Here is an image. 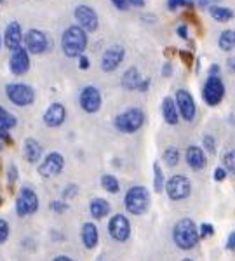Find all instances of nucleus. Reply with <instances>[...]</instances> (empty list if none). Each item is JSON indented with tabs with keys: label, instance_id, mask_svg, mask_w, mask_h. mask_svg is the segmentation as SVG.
Returning <instances> with one entry per match:
<instances>
[{
	"label": "nucleus",
	"instance_id": "1",
	"mask_svg": "<svg viewBox=\"0 0 235 261\" xmlns=\"http://www.w3.org/2000/svg\"><path fill=\"white\" fill-rule=\"evenodd\" d=\"M87 42H89L87 32L82 30L79 24H72L61 35V50L68 58H79L87 49Z\"/></svg>",
	"mask_w": 235,
	"mask_h": 261
},
{
	"label": "nucleus",
	"instance_id": "2",
	"mask_svg": "<svg viewBox=\"0 0 235 261\" xmlns=\"http://www.w3.org/2000/svg\"><path fill=\"white\" fill-rule=\"evenodd\" d=\"M173 241L176 247L181 251H190L199 244L200 235H199V226L195 225L194 220L190 218H183L174 225L173 228Z\"/></svg>",
	"mask_w": 235,
	"mask_h": 261
},
{
	"label": "nucleus",
	"instance_id": "3",
	"mask_svg": "<svg viewBox=\"0 0 235 261\" xmlns=\"http://www.w3.org/2000/svg\"><path fill=\"white\" fill-rule=\"evenodd\" d=\"M124 205H125V211L129 214L143 216V214H146V211L150 209V192L146 190L145 187H141V185L131 187L127 192H125Z\"/></svg>",
	"mask_w": 235,
	"mask_h": 261
},
{
	"label": "nucleus",
	"instance_id": "4",
	"mask_svg": "<svg viewBox=\"0 0 235 261\" xmlns=\"http://www.w3.org/2000/svg\"><path fill=\"white\" fill-rule=\"evenodd\" d=\"M145 112L138 107H133V108H127L125 112L119 113L113 120V125H115L117 130L124 134H133L136 130H140L143 127L145 124Z\"/></svg>",
	"mask_w": 235,
	"mask_h": 261
},
{
	"label": "nucleus",
	"instance_id": "5",
	"mask_svg": "<svg viewBox=\"0 0 235 261\" xmlns=\"http://www.w3.org/2000/svg\"><path fill=\"white\" fill-rule=\"evenodd\" d=\"M6 96L12 105L21 108H27L35 103V89L28 84L11 82L6 86Z\"/></svg>",
	"mask_w": 235,
	"mask_h": 261
},
{
	"label": "nucleus",
	"instance_id": "6",
	"mask_svg": "<svg viewBox=\"0 0 235 261\" xmlns=\"http://www.w3.org/2000/svg\"><path fill=\"white\" fill-rule=\"evenodd\" d=\"M164 192H166L167 197L174 202L185 200L192 195V181L183 174H174L166 181Z\"/></svg>",
	"mask_w": 235,
	"mask_h": 261
},
{
	"label": "nucleus",
	"instance_id": "7",
	"mask_svg": "<svg viewBox=\"0 0 235 261\" xmlns=\"http://www.w3.org/2000/svg\"><path fill=\"white\" fill-rule=\"evenodd\" d=\"M39 207L40 200L35 190H32L30 187H21L18 197H16V213H18V216H32V214L39 211Z\"/></svg>",
	"mask_w": 235,
	"mask_h": 261
},
{
	"label": "nucleus",
	"instance_id": "8",
	"mask_svg": "<svg viewBox=\"0 0 235 261\" xmlns=\"http://www.w3.org/2000/svg\"><path fill=\"white\" fill-rule=\"evenodd\" d=\"M225 98V84L220 77H207L202 86V99L209 107H216Z\"/></svg>",
	"mask_w": 235,
	"mask_h": 261
},
{
	"label": "nucleus",
	"instance_id": "9",
	"mask_svg": "<svg viewBox=\"0 0 235 261\" xmlns=\"http://www.w3.org/2000/svg\"><path fill=\"white\" fill-rule=\"evenodd\" d=\"M65 169V157L60 151H51L47 153L39 164V174L42 178H56Z\"/></svg>",
	"mask_w": 235,
	"mask_h": 261
},
{
	"label": "nucleus",
	"instance_id": "10",
	"mask_svg": "<svg viewBox=\"0 0 235 261\" xmlns=\"http://www.w3.org/2000/svg\"><path fill=\"white\" fill-rule=\"evenodd\" d=\"M23 47L30 54H44L45 50L51 47V40L47 39V35H45L42 30L32 28V30H28L24 33Z\"/></svg>",
	"mask_w": 235,
	"mask_h": 261
},
{
	"label": "nucleus",
	"instance_id": "11",
	"mask_svg": "<svg viewBox=\"0 0 235 261\" xmlns=\"http://www.w3.org/2000/svg\"><path fill=\"white\" fill-rule=\"evenodd\" d=\"M108 233L115 242H127L131 237V223L124 214H113L108 221Z\"/></svg>",
	"mask_w": 235,
	"mask_h": 261
},
{
	"label": "nucleus",
	"instance_id": "12",
	"mask_svg": "<svg viewBox=\"0 0 235 261\" xmlns=\"http://www.w3.org/2000/svg\"><path fill=\"white\" fill-rule=\"evenodd\" d=\"M73 16H75V19H77L79 27H81L82 30H86L87 33H94L96 30H98L99 19H98V14H96V11L92 9V7L81 4V6L75 7Z\"/></svg>",
	"mask_w": 235,
	"mask_h": 261
},
{
	"label": "nucleus",
	"instance_id": "13",
	"mask_svg": "<svg viewBox=\"0 0 235 261\" xmlns=\"http://www.w3.org/2000/svg\"><path fill=\"white\" fill-rule=\"evenodd\" d=\"M101 92L94 86H86L79 94V105L86 113H96L101 108Z\"/></svg>",
	"mask_w": 235,
	"mask_h": 261
},
{
	"label": "nucleus",
	"instance_id": "14",
	"mask_svg": "<svg viewBox=\"0 0 235 261\" xmlns=\"http://www.w3.org/2000/svg\"><path fill=\"white\" fill-rule=\"evenodd\" d=\"M176 107H178L179 117L187 122H192L197 115V107H195V99L192 96V92H188L187 89H178L176 92Z\"/></svg>",
	"mask_w": 235,
	"mask_h": 261
},
{
	"label": "nucleus",
	"instance_id": "15",
	"mask_svg": "<svg viewBox=\"0 0 235 261\" xmlns=\"http://www.w3.org/2000/svg\"><path fill=\"white\" fill-rule=\"evenodd\" d=\"M124 58H125V49L122 45H117V44L110 45L101 56V70L107 71V73L115 71L120 65H122Z\"/></svg>",
	"mask_w": 235,
	"mask_h": 261
},
{
	"label": "nucleus",
	"instance_id": "16",
	"mask_svg": "<svg viewBox=\"0 0 235 261\" xmlns=\"http://www.w3.org/2000/svg\"><path fill=\"white\" fill-rule=\"evenodd\" d=\"M9 70L16 77H21V75L27 73L30 70V53L24 47L12 50L9 58Z\"/></svg>",
	"mask_w": 235,
	"mask_h": 261
},
{
	"label": "nucleus",
	"instance_id": "17",
	"mask_svg": "<svg viewBox=\"0 0 235 261\" xmlns=\"http://www.w3.org/2000/svg\"><path fill=\"white\" fill-rule=\"evenodd\" d=\"M23 39H24V33H23V28L18 21H11L9 24L6 27V32H4V45L11 50H16L19 47H23Z\"/></svg>",
	"mask_w": 235,
	"mask_h": 261
},
{
	"label": "nucleus",
	"instance_id": "18",
	"mask_svg": "<svg viewBox=\"0 0 235 261\" xmlns=\"http://www.w3.org/2000/svg\"><path fill=\"white\" fill-rule=\"evenodd\" d=\"M44 124L47 127H60L63 125V122L66 120V108L63 103H51L44 112V117H42Z\"/></svg>",
	"mask_w": 235,
	"mask_h": 261
},
{
	"label": "nucleus",
	"instance_id": "19",
	"mask_svg": "<svg viewBox=\"0 0 235 261\" xmlns=\"http://www.w3.org/2000/svg\"><path fill=\"white\" fill-rule=\"evenodd\" d=\"M185 159H187V164L192 167L194 171H202L207 166V157H205L204 148L197 145H192L187 148V153H185Z\"/></svg>",
	"mask_w": 235,
	"mask_h": 261
},
{
	"label": "nucleus",
	"instance_id": "20",
	"mask_svg": "<svg viewBox=\"0 0 235 261\" xmlns=\"http://www.w3.org/2000/svg\"><path fill=\"white\" fill-rule=\"evenodd\" d=\"M23 153H24V159H27L30 164H37L42 161L44 157V150H42V145L37 140L33 138H27L23 143Z\"/></svg>",
	"mask_w": 235,
	"mask_h": 261
},
{
	"label": "nucleus",
	"instance_id": "21",
	"mask_svg": "<svg viewBox=\"0 0 235 261\" xmlns=\"http://www.w3.org/2000/svg\"><path fill=\"white\" fill-rule=\"evenodd\" d=\"M81 239L86 249H94L99 242V231L94 223H84L81 230Z\"/></svg>",
	"mask_w": 235,
	"mask_h": 261
},
{
	"label": "nucleus",
	"instance_id": "22",
	"mask_svg": "<svg viewBox=\"0 0 235 261\" xmlns=\"http://www.w3.org/2000/svg\"><path fill=\"white\" fill-rule=\"evenodd\" d=\"M162 117L166 120V124L169 125H176L179 122V112H178V107H176V101L169 96L162 99Z\"/></svg>",
	"mask_w": 235,
	"mask_h": 261
},
{
	"label": "nucleus",
	"instance_id": "23",
	"mask_svg": "<svg viewBox=\"0 0 235 261\" xmlns=\"http://www.w3.org/2000/svg\"><path fill=\"white\" fill-rule=\"evenodd\" d=\"M110 211H112L110 202L101 199V197H96V199H92L89 202V213L94 220H103V218H107L110 214Z\"/></svg>",
	"mask_w": 235,
	"mask_h": 261
},
{
	"label": "nucleus",
	"instance_id": "24",
	"mask_svg": "<svg viewBox=\"0 0 235 261\" xmlns=\"http://www.w3.org/2000/svg\"><path fill=\"white\" fill-rule=\"evenodd\" d=\"M141 82H143V79H141V75H140V71H138L136 66L127 68L125 70V73L122 75V87L127 91H140Z\"/></svg>",
	"mask_w": 235,
	"mask_h": 261
},
{
	"label": "nucleus",
	"instance_id": "25",
	"mask_svg": "<svg viewBox=\"0 0 235 261\" xmlns=\"http://www.w3.org/2000/svg\"><path fill=\"white\" fill-rule=\"evenodd\" d=\"M209 14L213 16V19L220 21V23H226V21L233 19L235 12L223 6H213V7H209Z\"/></svg>",
	"mask_w": 235,
	"mask_h": 261
},
{
	"label": "nucleus",
	"instance_id": "26",
	"mask_svg": "<svg viewBox=\"0 0 235 261\" xmlns=\"http://www.w3.org/2000/svg\"><path fill=\"white\" fill-rule=\"evenodd\" d=\"M99 181H101V188L105 192H108V193H119L120 192V183L113 174H103Z\"/></svg>",
	"mask_w": 235,
	"mask_h": 261
},
{
	"label": "nucleus",
	"instance_id": "27",
	"mask_svg": "<svg viewBox=\"0 0 235 261\" xmlns=\"http://www.w3.org/2000/svg\"><path fill=\"white\" fill-rule=\"evenodd\" d=\"M218 45H220L221 50L228 53L235 47V30H225L220 35V40H218Z\"/></svg>",
	"mask_w": 235,
	"mask_h": 261
},
{
	"label": "nucleus",
	"instance_id": "28",
	"mask_svg": "<svg viewBox=\"0 0 235 261\" xmlns=\"http://www.w3.org/2000/svg\"><path fill=\"white\" fill-rule=\"evenodd\" d=\"M16 124H18L16 117L11 112H7L6 108L0 107V130H11L16 127Z\"/></svg>",
	"mask_w": 235,
	"mask_h": 261
},
{
	"label": "nucleus",
	"instance_id": "29",
	"mask_svg": "<svg viewBox=\"0 0 235 261\" xmlns=\"http://www.w3.org/2000/svg\"><path fill=\"white\" fill-rule=\"evenodd\" d=\"M166 188V178H164V171L161 169L159 162L153 164V192L161 193Z\"/></svg>",
	"mask_w": 235,
	"mask_h": 261
},
{
	"label": "nucleus",
	"instance_id": "30",
	"mask_svg": "<svg viewBox=\"0 0 235 261\" xmlns=\"http://www.w3.org/2000/svg\"><path fill=\"white\" fill-rule=\"evenodd\" d=\"M162 159H164V162H166L169 167L178 166V162H179V150L176 148V146H169V148H166V151H164Z\"/></svg>",
	"mask_w": 235,
	"mask_h": 261
},
{
	"label": "nucleus",
	"instance_id": "31",
	"mask_svg": "<svg viewBox=\"0 0 235 261\" xmlns=\"http://www.w3.org/2000/svg\"><path fill=\"white\" fill-rule=\"evenodd\" d=\"M223 167L226 172H230L232 176H235V150H230L225 153L223 157Z\"/></svg>",
	"mask_w": 235,
	"mask_h": 261
},
{
	"label": "nucleus",
	"instance_id": "32",
	"mask_svg": "<svg viewBox=\"0 0 235 261\" xmlns=\"http://www.w3.org/2000/svg\"><path fill=\"white\" fill-rule=\"evenodd\" d=\"M9 235H11L9 223H7V220H4V218H0V246H2L4 242H7Z\"/></svg>",
	"mask_w": 235,
	"mask_h": 261
},
{
	"label": "nucleus",
	"instance_id": "33",
	"mask_svg": "<svg viewBox=\"0 0 235 261\" xmlns=\"http://www.w3.org/2000/svg\"><path fill=\"white\" fill-rule=\"evenodd\" d=\"M202 148L205 151H209V153H216V140L215 136H211V134H205L202 138Z\"/></svg>",
	"mask_w": 235,
	"mask_h": 261
},
{
	"label": "nucleus",
	"instance_id": "34",
	"mask_svg": "<svg viewBox=\"0 0 235 261\" xmlns=\"http://www.w3.org/2000/svg\"><path fill=\"white\" fill-rule=\"evenodd\" d=\"M79 193V187L75 183H70V185H66L65 187V190H63V200H70V199H73L75 195Z\"/></svg>",
	"mask_w": 235,
	"mask_h": 261
},
{
	"label": "nucleus",
	"instance_id": "35",
	"mask_svg": "<svg viewBox=\"0 0 235 261\" xmlns=\"http://www.w3.org/2000/svg\"><path fill=\"white\" fill-rule=\"evenodd\" d=\"M192 0H167V9L169 11H176L179 7H190Z\"/></svg>",
	"mask_w": 235,
	"mask_h": 261
},
{
	"label": "nucleus",
	"instance_id": "36",
	"mask_svg": "<svg viewBox=\"0 0 235 261\" xmlns=\"http://www.w3.org/2000/svg\"><path fill=\"white\" fill-rule=\"evenodd\" d=\"M51 209L56 214H63L68 211V204H66V200H53L51 202Z\"/></svg>",
	"mask_w": 235,
	"mask_h": 261
},
{
	"label": "nucleus",
	"instance_id": "37",
	"mask_svg": "<svg viewBox=\"0 0 235 261\" xmlns=\"http://www.w3.org/2000/svg\"><path fill=\"white\" fill-rule=\"evenodd\" d=\"M213 233H215V228H213L211 223H202V225L199 226V235H200V239L211 237Z\"/></svg>",
	"mask_w": 235,
	"mask_h": 261
},
{
	"label": "nucleus",
	"instance_id": "38",
	"mask_svg": "<svg viewBox=\"0 0 235 261\" xmlns=\"http://www.w3.org/2000/svg\"><path fill=\"white\" fill-rule=\"evenodd\" d=\"M16 179H18V167L14 164H11L9 169H7V183H9V187L16 183Z\"/></svg>",
	"mask_w": 235,
	"mask_h": 261
},
{
	"label": "nucleus",
	"instance_id": "39",
	"mask_svg": "<svg viewBox=\"0 0 235 261\" xmlns=\"http://www.w3.org/2000/svg\"><path fill=\"white\" fill-rule=\"evenodd\" d=\"M226 174H228V172H226L225 167H216L213 178H215V181H223L226 178Z\"/></svg>",
	"mask_w": 235,
	"mask_h": 261
},
{
	"label": "nucleus",
	"instance_id": "40",
	"mask_svg": "<svg viewBox=\"0 0 235 261\" xmlns=\"http://www.w3.org/2000/svg\"><path fill=\"white\" fill-rule=\"evenodd\" d=\"M7 143H11L9 130H0V150H2L4 146L7 145Z\"/></svg>",
	"mask_w": 235,
	"mask_h": 261
},
{
	"label": "nucleus",
	"instance_id": "41",
	"mask_svg": "<svg viewBox=\"0 0 235 261\" xmlns=\"http://www.w3.org/2000/svg\"><path fill=\"white\" fill-rule=\"evenodd\" d=\"M197 4V6H200V7H213V6H216L218 4V0H192V4Z\"/></svg>",
	"mask_w": 235,
	"mask_h": 261
},
{
	"label": "nucleus",
	"instance_id": "42",
	"mask_svg": "<svg viewBox=\"0 0 235 261\" xmlns=\"http://www.w3.org/2000/svg\"><path fill=\"white\" fill-rule=\"evenodd\" d=\"M112 4H113V6H115L119 11H127V9H129L127 0H112Z\"/></svg>",
	"mask_w": 235,
	"mask_h": 261
},
{
	"label": "nucleus",
	"instance_id": "43",
	"mask_svg": "<svg viewBox=\"0 0 235 261\" xmlns=\"http://www.w3.org/2000/svg\"><path fill=\"white\" fill-rule=\"evenodd\" d=\"M226 249H230V251L235 249V228L230 231L228 239H226Z\"/></svg>",
	"mask_w": 235,
	"mask_h": 261
},
{
	"label": "nucleus",
	"instance_id": "44",
	"mask_svg": "<svg viewBox=\"0 0 235 261\" xmlns=\"http://www.w3.org/2000/svg\"><path fill=\"white\" fill-rule=\"evenodd\" d=\"M176 32H178V35L181 37L183 40H188V28H187V24H179V27L176 28Z\"/></svg>",
	"mask_w": 235,
	"mask_h": 261
},
{
	"label": "nucleus",
	"instance_id": "45",
	"mask_svg": "<svg viewBox=\"0 0 235 261\" xmlns=\"http://www.w3.org/2000/svg\"><path fill=\"white\" fill-rule=\"evenodd\" d=\"M89 65H91L89 58L84 56V54H82V56H79V66H81L82 70H87V68H89Z\"/></svg>",
	"mask_w": 235,
	"mask_h": 261
},
{
	"label": "nucleus",
	"instance_id": "46",
	"mask_svg": "<svg viewBox=\"0 0 235 261\" xmlns=\"http://www.w3.org/2000/svg\"><path fill=\"white\" fill-rule=\"evenodd\" d=\"M171 73H173V66H171V63H166L162 66V75L164 77H171Z\"/></svg>",
	"mask_w": 235,
	"mask_h": 261
},
{
	"label": "nucleus",
	"instance_id": "47",
	"mask_svg": "<svg viewBox=\"0 0 235 261\" xmlns=\"http://www.w3.org/2000/svg\"><path fill=\"white\" fill-rule=\"evenodd\" d=\"M218 75H220V65L209 66V77H218Z\"/></svg>",
	"mask_w": 235,
	"mask_h": 261
},
{
	"label": "nucleus",
	"instance_id": "48",
	"mask_svg": "<svg viewBox=\"0 0 235 261\" xmlns=\"http://www.w3.org/2000/svg\"><path fill=\"white\" fill-rule=\"evenodd\" d=\"M129 6L133 7H143L145 6V0H127Z\"/></svg>",
	"mask_w": 235,
	"mask_h": 261
},
{
	"label": "nucleus",
	"instance_id": "49",
	"mask_svg": "<svg viewBox=\"0 0 235 261\" xmlns=\"http://www.w3.org/2000/svg\"><path fill=\"white\" fill-rule=\"evenodd\" d=\"M53 261H73V259H72V258H70V256L60 254V256H56V258H54Z\"/></svg>",
	"mask_w": 235,
	"mask_h": 261
},
{
	"label": "nucleus",
	"instance_id": "50",
	"mask_svg": "<svg viewBox=\"0 0 235 261\" xmlns=\"http://www.w3.org/2000/svg\"><path fill=\"white\" fill-rule=\"evenodd\" d=\"M228 70L235 71V58H230L228 60Z\"/></svg>",
	"mask_w": 235,
	"mask_h": 261
},
{
	"label": "nucleus",
	"instance_id": "51",
	"mask_svg": "<svg viewBox=\"0 0 235 261\" xmlns=\"http://www.w3.org/2000/svg\"><path fill=\"white\" fill-rule=\"evenodd\" d=\"M181 58L185 60V63H190V60H192V56H190V54H187V53H185V50L181 53Z\"/></svg>",
	"mask_w": 235,
	"mask_h": 261
},
{
	"label": "nucleus",
	"instance_id": "52",
	"mask_svg": "<svg viewBox=\"0 0 235 261\" xmlns=\"http://www.w3.org/2000/svg\"><path fill=\"white\" fill-rule=\"evenodd\" d=\"M181 261H194V259H190V258H185V259H181Z\"/></svg>",
	"mask_w": 235,
	"mask_h": 261
},
{
	"label": "nucleus",
	"instance_id": "53",
	"mask_svg": "<svg viewBox=\"0 0 235 261\" xmlns=\"http://www.w3.org/2000/svg\"><path fill=\"white\" fill-rule=\"evenodd\" d=\"M2 42H4V40H2V35H0V47H2Z\"/></svg>",
	"mask_w": 235,
	"mask_h": 261
},
{
	"label": "nucleus",
	"instance_id": "54",
	"mask_svg": "<svg viewBox=\"0 0 235 261\" xmlns=\"http://www.w3.org/2000/svg\"><path fill=\"white\" fill-rule=\"evenodd\" d=\"M0 205H2V197H0Z\"/></svg>",
	"mask_w": 235,
	"mask_h": 261
},
{
	"label": "nucleus",
	"instance_id": "55",
	"mask_svg": "<svg viewBox=\"0 0 235 261\" xmlns=\"http://www.w3.org/2000/svg\"><path fill=\"white\" fill-rule=\"evenodd\" d=\"M0 2H2V0H0Z\"/></svg>",
	"mask_w": 235,
	"mask_h": 261
}]
</instances>
